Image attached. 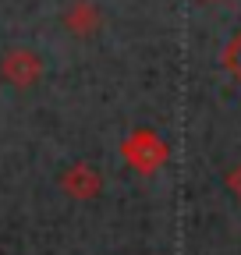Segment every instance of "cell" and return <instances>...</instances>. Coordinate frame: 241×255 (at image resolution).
<instances>
[{
  "instance_id": "6da1fadb",
  "label": "cell",
  "mask_w": 241,
  "mask_h": 255,
  "mask_svg": "<svg viewBox=\"0 0 241 255\" xmlns=\"http://www.w3.org/2000/svg\"><path fill=\"white\" fill-rule=\"evenodd\" d=\"M4 75L18 85H28L36 75H39V60L32 53H7L4 57Z\"/></svg>"
},
{
  "instance_id": "7a4b0ae2",
  "label": "cell",
  "mask_w": 241,
  "mask_h": 255,
  "mask_svg": "<svg viewBox=\"0 0 241 255\" xmlns=\"http://www.w3.org/2000/svg\"><path fill=\"white\" fill-rule=\"evenodd\" d=\"M231 184H234V188H238V191H241V170H238V174H234V177H231Z\"/></svg>"
}]
</instances>
